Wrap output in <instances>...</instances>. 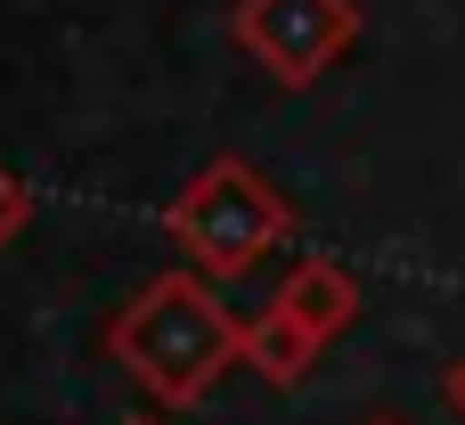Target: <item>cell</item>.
I'll use <instances>...</instances> for the list:
<instances>
[{"label": "cell", "mask_w": 465, "mask_h": 425, "mask_svg": "<svg viewBox=\"0 0 465 425\" xmlns=\"http://www.w3.org/2000/svg\"><path fill=\"white\" fill-rule=\"evenodd\" d=\"M351 319H360V278H351L343 262L311 254V262H294V270L278 278V295H270L262 319L245 328V369H253L262 385L294 393V385L319 369V352H327Z\"/></svg>", "instance_id": "cell-3"}, {"label": "cell", "mask_w": 465, "mask_h": 425, "mask_svg": "<svg viewBox=\"0 0 465 425\" xmlns=\"http://www.w3.org/2000/svg\"><path fill=\"white\" fill-rule=\"evenodd\" d=\"M131 425H155V418H131Z\"/></svg>", "instance_id": "cell-8"}, {"label": "cell", "mask_w": 465, "mask_h": 425, "mask_svg": "<svg viewBox=\"0 0 465 425\" xmlns=\"http://www.w3.org/2000/svg\"><path fill=\"white\" fill-rule=\"evenodd\" d=\"M106 352L123 360V377L147 385V401L188 410V401H204L245 360V319L221 303V278H204V270H155L106 319Z\"/></svg>", "instance_id": "cell-1"}, {"label": "cell", "mask_w": 465, "mask_h": 425, "mask_svg": "<svg viewBox=\"0 0 465 425\" xmlns=\"http://www.w3.org/2000/svg\"><path fill=\"white\" fill-rule=\"evenodd\" d=\"M25 229H33V188L16 172H0V246H16Z\"/></svg>", "instance_id": "cell-5"}, {"label": "cell", "mask_w": 465, "mask_h": 425, "mask_svg": "<svg viewBox=\"0 0 465 425\" xmlns=\"http://www.w3.org/2000/svg\"><path fill=\"white\" fill-rule=\"evenodd\" d=\"M229 33L278 90H311V82H327L351 57L360 0H237Z\"/></svg>", "instance_id": "cell-4"}, {"label": "cell", "mask_w": 465, "mask_h": 425, "mask_svg": "<svg viewBox=\"0 0 465 425\" xmlns=\"http://www.w3.org/2000/svg\"><path fill=\"white\" fill-rule=\"evenodd\" d=\"M441 401H450V410H458V418H465V360H458V369H450V377H441Z\"/></svg>", "instance_id": "cell-6"}, {"label": "cell", "mask_w": 465, "mask_h": 425, "mask_svg": "<svg viewBox=\"0 0 465 425\" xmlns=\"http://www.w3.org/2000/svg\"><path fill=\"white\" fill-rule=\"evenodd\" d=\"M163 229L188 246V270L204 278H253L286 238H294V205L278 197V180L245 156H213L163 213Z\"/></svg>", "instance_id": "cell-2"}, {"label": "cell", "mask_w": 465, "mask_h": 425, "mask_svg": "<svg viewBox=\"0 0 465 425\" xmlns=\"http://www.w3.org/2000/svg\"><path fill=\"white\" fill-rule=\"evenodd\" d=\"M368 425H401V418H368Z\"/></svg>", "instance_id": "cell-7"}]
</instances>
